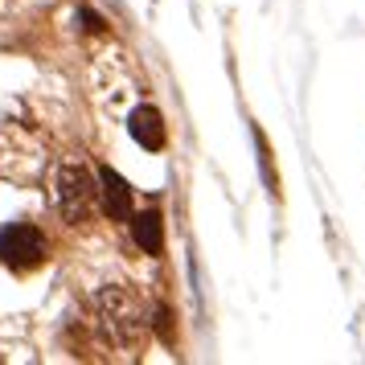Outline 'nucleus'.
<instances>
[{
	"label": "nucleus",
	"mask_w": 365,
	"mask_h": 365,
	"mask_svg": "<svg viewBox=\"0 0 365 365\" xmlns=\"http://www.w3.org/2000/svg\"><path fill=\"white\" fill-rule=\"evenodd\" d=\"M46 259V238L29 222H13L0 230V263L9 271H34Z\"/></svg>",
	"instance_id": "f03ea898"
},
{
	"label": "nucleus",
	"mask_w": 365,
	"mask_h": 365,
	"mask_svg": "<svg viewBox=\"0 0 365 365\" xmlns=\"http://www.w3.org/2000/svg\"><path fill=\"white\" fill-rule=\"evenodd\" d=\"M95 181H91V173L83 165H66L58 173V210L70 217V222H83L91 214V205H95Z\"/></svg>",
	"instance_id": "7ed1b4c3"
},
{
	"label": "nucleus",
	"mask_w": 365,
	"mask_h": 365,
	"mask_svg": "<svg viewBox=\"0 0 365 365\" xmlns=\"http://www.w3.org/2000/svg\"><path fill=\"white\" fill-rule=\"evenodd\" d=\"M132 234H135V247H144L148 255H165V222H160L156 210L135 214L132 217Z\"/></svg>",
	"instance_id": "423d86ee"
},
{
	"label": "nucleus",
	"mask_w": 365,
	"mask_h": 365,
	"mask_svg": "<svg viewBox=\"0 0 365 365\" xmlns=\"http://www.w3.org/2000/svg\"><path fill=\"white\" fill-rule=\"evenodd\" d=\"M99 197H103V210L107 217H115V222H132V189L128 181L111 173V168H99Z\"/></svg>",
	"instance_id": "20e7f679"
},
{
	"label": "nucleus",
	"mask_w": 365,
	"mask_h": 365,
	"mask_svg": "<svg viewBox=\"0 0 365 365\" xmlns=\"http://www.w3.org/2000/svg\"><path fill=\"white\" fill-rule=\"evenodd\" d=\"M128 128H132V140H135V144H144L148 152H160V148H165L168 132H165V119H160V111H156V107H135Z\"/></svg>",
	"instance_id": "39448f33"
},
{
	"label": "nucleus",
	"mask_w": 365,
	"mask_h": 365,
	"mask_svg": "<svg viewBox=\"0 0 365 365\" xmlns=\"http://www.w3.org/2000/svg\"><path fill=\"white\" fill-rule=\"evenodd\" d=\"M99 316H103L107 336L119 341V345L135 341L140 329H144V312H140V304H135V296L128 287H103L99 292Z\"/></svg>",
	"instance_id": "f257e3e1"
}]
</instances>
